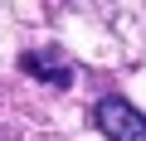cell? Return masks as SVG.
I'll return each mask as SVG.
<instances>
[{"label": "cell", "instance_id": "obj_1", "mask_svg": "<svg viewBox=\"0 0 146 141\" xmlns=\"http://www.w3.org/2000/svg\"><path fill=\"white\" fill-rule=\"evenodd\" d=\"M93 126L107 136V141H146V112H136L127 97L107 93L93 102Z\"/></svg>", "mask_w": 146, "mask_h": 141}, {"label": "cell", "instance_id": "obj_2", "mask_svg": "<svg viewBox=\"0 0 146 141\" xmlns=\"http://www.w3.org/2000/svg\"><path fill=\"white\" fill-rule=\"evenodd\" d=\"M20 68L29 78L49 83V88H68L73 83V68L58 58V49H29V54H20Z\"/></svg>", "mask_w": 146, "mask_h": 141}]
</instances>
